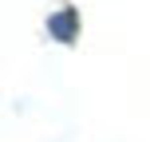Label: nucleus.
<instances>
[{
  "label": "nucleus",
  "mask_w": 150,
  "mask_h": 142,
  "mask_svg": "<svg viewBox=\"0 0 150 142\" xmlns=\"http://www.w3.org/2000/svg\"><path fill=\"white\" fill-rule=\"evenodd\" d=\"M47 32H52L55 40H71L75 32H79V16H75L71 8H67V12H55L52 20H47Z\"/></svg>",
  "instance_id": "1"
}]
</instances>
